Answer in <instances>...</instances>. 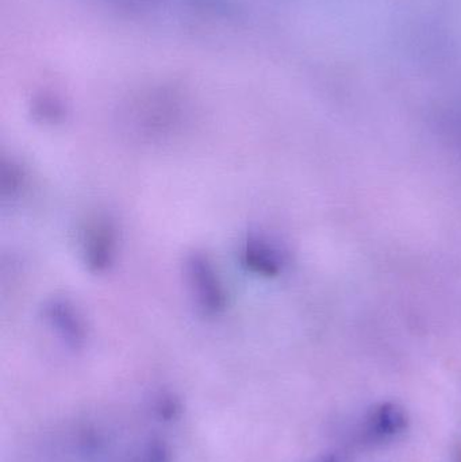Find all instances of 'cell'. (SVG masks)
Listing matches in <instances>:
<instances>
[{"label": "cell", "mask_w": 461, "mask_h": 462, "mask_svg": "<svg viewBox=\"0 0 461 462\" xmlns=\"http://www.w3.org/2000/svg\"><path fill=\"white\" fill-rule=\"evenodd\" d=\"M408 429V417L397 404L383 403L373 407L355 429V444L373 447L398 439Z\"/></svg>", "instance_id": "cell-1"}, {"label": "cell", "mask_w": 461, "mask_h": 462, "mask_svg": "<svg viewBox=\"0 0 461 462\" xmlns=\"http://www.w3.org/2000/svg\"><path fill=\"white\" fill-rule=\"evenodd\" d=\"M460 462H461V456H460Z\"/></svg>", "instance_id": "cell-6"}, {"label": "cell", "mask_w": 461, "mask_h": 462, "mask_svg": "<svg viewBox=\"0 0 461 462\" xmlns=\"http://www.w3.org/2000/svg\"><path fill=\"white\" fill-rule=\"evenodd\" d=\"M246 255H248V263L254 265V268L260 273L273 276L281 271V260H279L278 252L263 241H254L252 246H248Z\"/></svg>", "instance_id": "cell-3"}, {"label": "cell", "mask_w": 461, "mask_h": 462, "mask_svg": "<svg viewBox=\"0 0 461 462\" xmlns=\"http://www.w3.org/2000/svg\"><path fill=\"white\" fill-rule=\"evenodd\" d=\"M317 462H340L337 460V458L333 457V456H327V457L321 458V460H318Z\"/></svg>", "instance_id": "cell-5"}, {"label": "cell", "mask_w": 461, "mask_h": 462, "mask_svg": "<svg viewBox=\"0 0 461 462\" xmlns=\"http://www.w3.org/2000/svg\"><path fill=\"white\" fill-rule=\"evenodd\" d=\"M170 449L160 441H152L146 445L133 462H170Z\"/></svg>", "instance_id": "cell-4"}, {"label": "cell", "mask_w": 461, "mask_h": 462, "mask_svg": "<svg viewBox=\"0 0 461 462\" xmlns=\"http://www.w3.org/2000/svg\"><path fill=\"white\" fill-rule=\"evenodd\" d=\"M189 266H191L192 284L197 290L200 304L208 312H216L217 310L221 309L222 296L213 271L203 258H194Z\"/></svg>", "instance_id": "cell-2"}]
</instances>
